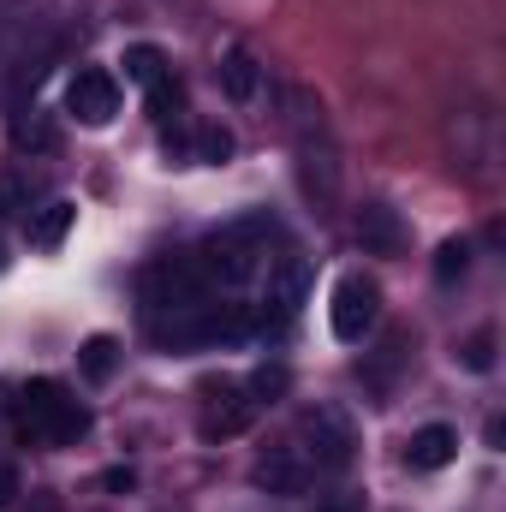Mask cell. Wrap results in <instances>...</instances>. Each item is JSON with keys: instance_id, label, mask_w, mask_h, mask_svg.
<instances>
[{"instance_id": "obj_1", "label": "cell", "mask_w": 506, "mask_h": 512, "mask_svg": "<svg viewBox=\"0 0 506 512\" xmlns=\"http://www.w3.org/2000/svg\"><path fill=\"white\" fill-rule=\"evenodd\" d=\"M274 239H280L274 215H245V221H227L215 239H203L191 251V262H197V274H203L209 292H245L251 280H262V268L274 262L268 256Z\"/></svg>"}, {"instance_id": "obj_2", "label": "cell", "mask_w": 506, "mask_h": 512, "mask_svg": "<svg viewBox=\"0 0 506 512\" xmlns=\"http://www.w3.org/2000/svg\"><path fill=\"white\" fill-rule=\"evenodd\" d=\"M292 143H298V173H304V191L322 203V215L340 203V149H334V131L322 120V102H310L304 90H292Z\"/></svg>"}, {"instance_id": "obj_3", "label": "cell", "mask_w": 506, "mask_h": 512, "mask_svg": "<svg viewBox=\"0 0 506 512\" xmlns=\"http://www.w3.org/2000/svg\"><path fill=\"white\" fill-rule=\"evenodd\" d=\"M18 429L36 447H66V441H78L90 429V411H84V399L66 382L36 376V382H24V393H18Z\"/></svg>"}, {"instance_id": "obj_4", "label": "cell", "mask_w": 506, "mask_h": 512, "mask_svg": "<svg viewBox=\"0 0 506 512\" xmlns=\"http://www.w3.org/2000/svg\"><path fill=\"white\" fill-rule=\"evenodd\" d=\"M203 298H215V292L203 286V274H197L191 251H185V256H155V262L137 274V304H143V322H161V316L191 310V304H203Z\"/></svg>"}, {"instance_id": "obj_5", "label": "cell", "mask_w": 506, "mask_h": 512, "mask_svg": "<svg viewBox=\"0 0 506 512\" xmlns=\"http://www.w3.org/2000/svg\"><path fill=\"white\" fill-rule=\"evenodd\" d=\"M381 322V286L370 274H346L340 286H334V298H328V328H334V340L340 346H364L370 334H376Z\"/></svg>"}, {"instance_id": "obj_6", "label": "cell", "mask_w": 506, "mask_h": 512, "mask_svg": "<svg viewBox=\"0 0 506 512\" xmlns=\"http://www.w3.org/2000/svg\"><path fill=\"white\" fill-rule=\"evenodd\" d=\"M358 453V429L340 405H310L304 411V459L316 471H346Z\"/></svg>"}, {"instance_id": "obj_7", "label": "cell", "mask_w": 506, "mask_h": 512, "mask_svg": "<svg viewBox=\"0 0 506 512\" xmlns=\"http://www.w3.org/2000/svg\"><path fill=\"white\" fill-rule=\"evenodd\" d=\"M262 298H256V310H262V322L274 328V322H286V316H298V304L310 298V256L298 251H280L268 268H262Z\"/></svg>"}, {"instance_id": "obj_8", "label": "cell", "mask_w": 506, "mask_h": 512, "mask_svg": "<svg viewBox=\"0 0 506 512\" xmlns=\"http://www.w3.org/2000/svg\"><path fill=\"white\" fill-rule=\"evenodd\" d=\"M251 423H256V399L245 393V382L209 387V399H203V417H197L203 441H233V435H245Z\"/></svg>"}, {"instance_id": "obj_9", "label": "cell", "mask_w": 506, "mask_h": 512, "mask_svg": "<svg viewBox=\"0 0 506 512\" xmlns=\"http://www.w3.org/2000/svg\"><path fill=\"white\" fill-rule=\"evenodd\" d=\"M66 114H72L78 126H114V114H120V84H114V72H102V66L78 72V78L66 84Z\"/></svg>"}, {"instance_id": "obj_10", "label": "cell", "mask_w": 506, "mask_h": 512, "mask_svg": "<svg viewBox=\"0 0 506 512\" xmlns=\"http://www.w3.org/2000/svg\"><path fill=\"white\" fill-rule=\"evenodd\" d=\"M310 477H316V465L304 459V447H268L251 465V483L262 495H304Z\"/></svg>"}, {"instance_id": "obj_11", "label": "cell", "mask_w": 506, "mask_h": 512, "mask_svg": "<svg viewBox=\"0 0 506 512\" xmlns=\"http://www.w3.org/2000/svg\"><path fill=\"white\" fill-rule=\"evenodd\" d=\"M126 84H137L143 96H149V108L155 114H167V102H173V78H167V54L155 48V42H131L126 48Z\"/></svg>"}, {"instance_id": "obj_12", "label": "cell", "mask_w": 506, "mask_h": 512, "mask_svg": "<svg viewBox=\"0 0 506 512\" xmlns=\"http://www.w3.org/2000/svg\"><path fill=\"white\" fill-rule=\"evenodd\" d=\"M221 90H227V102L233 108H251L256 96H262V66H256V54L245 48V42H233L227 54H221Z\"/></svg>"}, {"instance_id": "obj_13", "label": "cell", "mask_w": 506, "mask_h": 512, "mask_svg": "<svg viewBox=\"0 0 506 512\" xmlns=\"http://www.w3.org/2000/svg\"><path fill=\"white\" fill-rule=\"evenodd\" d=\"M459 459V429H447V423H423L411 441H405V465L411 471H441V465H453Z\"/></svg>"}, {"instance_id": "obj_14", "label": "cell", "mask_w": 506, "mask_h": 512, "mask_svg": "<svg viewBox=\"0 0 506 512\" xmlns=\"http://www.w3.org/2000/svg\"><path fill=\"white\" fill-rule=\"evenodd\" d=\"M72 227H78V203H72V197H54V203H42V209L30 215V245H36V251H60Z\"/></svg>"}, {"instance_id": "obj_15", "label": "cell", "mask_w": 506, "mask_h": 512, "mask_svg": "<svg viewBox=\"0 0 506 512\" xmlns=\"http://www.w3.org/2000/svg\"><path fill=\"white\" fill-rule=\"evenodd\" d=\"M358 239H364V251L393 256L405 245V227H399V215H393L387 203H364V209H358Z\"/></svg>"}, {"instance_id": "obj_16", "label": "cell", "mask_w": 506, "mask_h": 512, "mask_svg": "<svg viewBox=\"0 0 506 512\" xmlns=\"http://www.w3.org/2000/svg\"><path fill=\"white\" fill-rule=\"evenodd\" d=\"M120 370V340L114 334H90L84 346H78V376L84 382H108Z\"/></svg>"}, {"instance_id": "obj_17", "label": "cell", "mask_w": 506, "mask_h": 512, "mask_svg": "<svg viewBox=\"0 0 506 512\" xmlns=\"http://www.w3.org/2000/svg\"><path fill=\"white\" fill-rule=\"evenodd\" d=\"M191 155H197L203 167H221V161L233 155V131H227V126H197V137H191Z\"/></svg>"}, {"instance_id": "obj_18", "label": "cell", "mask_w": 506, "mask_h": 512, "mask_svg": "<svg viewBox=\"0 0 506 512\" xmlns=\"http://www.w3.org/2000/svg\"><path fill=\"white\" fill-rule=\"evenodd\" d=\"M459 364H465L471 376H489V370H495V328H477V334L459 346Z\"/></svg>"}, {"instance_id": "obj_19", "label": "cell", "mask_w": 506, "mask_h": 512, "mask_svg": "<svg viewBox=\"0 0 506 512\" xmlns=\"http://www.w3.org/2000/svg\"><path fill=\"white\" fill-rule=\"evenodd\" d=\"M245 393L256 399V411H262V405H274V399L286 393V370H280V364H262L251 382H245Z\"/></svg>"}, {"instance_id": "obj_20", "label": "cell", "mask_w": 506, "mask_h": 512, "mask_svg": "<svg viewBox=\"0 0 506 512\" xmlns=\"http://www.w3.org/2000/svg\"><path fill=\"white\" fill-rule=\"evenodd\" d=\"M465 268H471V245L465 239H447L435 251V280H465Z\"/></svg>"}, {"instance_id": "obj_21", "label": "cell", "mask_w": 506, "mask_h": 512, "mask_svg": "<svg viewBox=\"0 0 506 512\" xmlns=\"http://www.w3.org/2000/svg\"><path fill=\"white\" fill-rule=\"evenodd\" d=\"M12 495H18V471H12V459L0 447V507H12Z\"/></svg>"}, {"instance_id": "obj_22", "label": "cell", "mask_w": 506, "mask_h": 512, "mask_svg": "<svg viewBox=\"0 0 506 512\" xmlns=\"http://www.w3.org/2000/svg\"><path fill=\"white\" fill-rule=\"evenodd\" d=\"M12 203H18V185H12V179H0V215H6Z\"/></svg>"}, {"instance_id": "obj_23", "label": "cell", "mask_w": 506, "mask_h": 512, "mask_svg": "<svg viewBox=\"0 0 506 512\" xmlns=\"http://www.w3.org/2000/svg\"><path fill=\"white\" fill-rule=\"evenodd\" d=\"M0 268H6V239H0Z\"/></svg>"}, {"instance_id": "obj_24", "label": "cell", "mask_w": 506, "mask_h": 512, "mask_svg": "<svg viewBox=\"0 0 506 512\" xmlns=\"http://www.w3.org/2000/svg\"><path fill=\"white\" fill-rule=\"evenodd\" d=\"M328 512H346V507H328Z\"/></svg>"}]
</instances>
